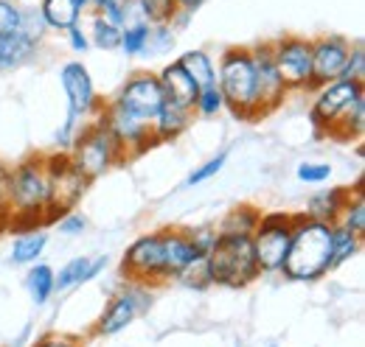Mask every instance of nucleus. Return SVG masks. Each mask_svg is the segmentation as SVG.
I'll return each instance as SVG.
<instances>
[{
    "label": "nucleus",
    "mask_w": 365,
    "mask_h": 347,
    "mask_svg": "<svg viewBox=\"0 0 365 347\" xmlns=\"http://www.w3.org/2000/svg\"><path fill=\"white\" fill-rule=\"evenodd\" d=\"M194 258H197V250L188 238V230L166 227V230L140 235L127 247L121 258V274L135 283L160 286V283L178 280V274Z\"/></svg>",
    "instance_id": "obj_1"
},
{
    "label": "nucleus",
    "mask_w": 365,
    "mask_h": 347,
    "mask_svg": "<svg viewBox=\"0 0 365 347\" xmlns=\"http://www.w3.org/2000/svg\"><path fill=\"white\" fill-rule=\"evenodd\" d=\"M331 272V224L295 213L281 274L292 283H315Z\"/></svg>",
    "instance_id": "obj_2"
},
{
    "label": "nucleus",
    "mask_w": 365,
    "mask_h": 347,
    "mask_svg": "<svg viewBox=\"0 0 365 347\" xmlns=\"http://www.w3.org/2000/svg\"><path fill=\"white\" fill-rule=\"evenodd\" d=\"M217 87L225 98V110L236 121H259L256 104V70L250 48H228L217 65Z\"/></svg>",
    "instance_id": "obj_3"
},
{
    "label": "nucleus",
    "mask_w": 365,
    "mask_h": 347,
    "mask_svg": "<svg viewBox=\"0 0 365 347\" xmlns=\"http://www.w3.org/2000/svg\"><path fill=\"white\" fill-rule=\"evenodd\" d=\"M208 274L211 286L245 289L259 277V266L253 258V244L247 235H217L208 250Z\"/></svg>",
    "instance_id": "obj_4"
},
{
    "label": "nucleus",
    "mask_w": 365,
    "mask_h": 347,
    "mask_svg": "<svg viewBox=\"0 0 365 347\" xmlns=\"http://www.w3.org/2000/svg\"><path fill=\"white\" fill-rule=\"evenodd\" d=\"M68 154H71V163L73 169L82 174L88 182L104 176L110 169H115L118 163H124V151L121 146L113 140V134L101 127L98 118H93L91 124H82L73 143L68 146Z\"/></svg>",
    "instance_id": "obj_5"
},
{
    "label": "nucleus",
    "mask_w": 365,
    "mask_h": 347,
    "mask_svg": "<svg viewBox=\"0 0 365 347\" xmlns=\"http://www.w3.org/2000/svg\"><path fill=\"white\" fill-rule=\"evenodd\" d=\"M59 85L65 90V98H68V121L59 132V146L68 151V146L73 143L79 127L96 118V112L101 110V101L96 95V85H93L91 73L82 62H65L62 70H59Z\"/></svg>",
    "instance_id": "obj_6"
},
{
    "label": "nucleus",
    "mask_w": 365,
    "mask_h": 347,
    "mask_svg": "<svg viewBox=\"0 0 365 347\" xmlns=\"http://www.w3.org/2000/svg\"><path fill=\"white\" fill-rule=\"evenodd\" d=\"M43 166L48 174V224H53L59 216L76 210L82 196L88 193V179L73 169L71 154L65 149L43 154Z\"/></svg>",
    "instance_id": "obj_7"
},
{
    "label": "nucleus",
    "mask_w": 365,
    "mask_h": 347,
    "mask_svg": "<svg viewBox=\"0 0 365 347\" xmlns=\"http://www.w3.org/2000/svg\"><path fill=\"white\" fill-rule=\"evenodd\" d=\"M9 213L43 216L48 221V174L40 157H29L9 169V191H6Z\"/></svg>",
    "instance_id": "obj_8"
},
{
    "label": "nucleus",
    "mask_w": 365,
    "mask_h": 347,
    "mask_svg": "<svg viewBox=\"0 0 365 347\" xmlns=\"http://www.w3.org/2000/svg\"><path fill=\"white\" fill-rule=\"evenodd\" d=\"M292 221H295V213H262L259 227L250 235L259 274L281 272V263L287 258V247H289V235H292Z\"/></svg>",
    "instance_id": "obj_9"
},
{
    "label": "nucleus",
    "mask_w": 365,
    "mask_h": 347,
    "mask_svg": "<svg viewBox=\"0 0 365 347\" xmlns=\"http://www.w3.org/2000/svg\"><path fill=\"white\" fill-rule=\"evenodd\" d=\"M270 50L287 92H312V40L287 34L270 43Z\"/></svg>",
    "instance_id": "obj_10"
},
{
    "label": "nucleus",
    "mask_w": 365,
    "mask_h": 347,
    "mask_svg": "<svg viewBox=\"0 0 365 347\" xmlns=\"http://www.w3.org/2000/svg\"><path fill=\"white\" fill-rule=\"evenodd\" d=\"M98 112H101V115H96V118L101 121L104 129L113 134V140L121 146V151H124L127 160L143 154V151H149V149L155 146L149 121H143V118L133 115L130 110H124L115 98L107 101V104H101Z\"/></svg>",
    "instance_id": "obj_11"
},
{
    "label": "nucleus",
    "mask_w": 365,
    "mask_h": 347,
    "mask_svg": "<svg viewBox=\"0 0 365 347\" xmlns=\"http://www.w3.org/2000/svg\"><path fill=\"white\" fill-rule=\"evenodd\" d=\"M315 104L309 110V124L315 134H329L334 129V124L343 118V112L360 98L365 95V85L363 82H351V79H337L331 85H323L315 90Z\"/></svg>",
    "instance_id": "obj_12"
},
{
    "label": "nucleus",
    "mask_w": 365,
    "mask_h": 347,
    "mask_svg": "<svg viewBox=\"0 0 365 347\" xmlns=\"http://www.w3.org/2000/svg\"><path fill=\"white\" fill-rule=\"evenodd\" d=\"M152 286L146 283H135V280H127V289L118 292L110 303L104 305L93 333L96 336H115L121 331H127L133 322L138 319L140 311H146L152 305Z\"/></svg>",
    "instance_id": "obj_13"
},
{
    "label": "nucleus",
    "mask_w": 365,
    "mask_h": 347,
    "mask_svg": "<svg viewBox=\"0 0 365 347\" xmlns=\"http://www.w3.org/2000/svg\"><path fill=\"white\" fill-rule=\"evenodd\" d=\"M115 101H118L124 110H130L133 115H138V118H143V121L152 124V118L158 115V110L163 107L166 98H163V90H160L158 76L149 73V70H140V73H133V76L121 85Z\"/></svg>",
    "instance_id": "obj_14"
},
{
    "label": "nucleus",
    "mask_w": 365,
    "mask_h": 347,
    "mask_svg": "<svg viewBox=\"0 0 365 347\" xmlns=\"http://www.w3.org/2000/svg\"><path fill=\"white\" fill-rule=\"evenodd\" d=\"M250 56H253V70H256V104H259L262 118H267L270 112H275L284 104L287 87H284L278 70H275L270 43H262L256 45V48H250Z\"/></svg>",
    "instance_id": "obj_15"
},
{
    "label": "nucleus",
    "mask_w": 365,
    "mask_h": 347,
    "mask_svg": "<svg viewBox=\"0 0 365 347\" xmlns=\"http://www.w3.org/2000/svg\"><path fill=\"white\" fill-rule=\"evenodd\" d=\"M351 43L346 37H320L312 40V92L323 85L343 79V65L349 59Z\"/></svg>",
    "instance_id": "obj_16"
},
{
    "label": "nucleus",
    "mask_w": 365,
    "mask_h": 347,
    "mask_svg": "<svg viewBox=\"0 0 365 347\" xmlns=\"http://www.w3.org/2000/svg\"><path fill=\"white\" fill-rule=\"evenodd\" d=\"M155 76H158V82H160V90H163V98H166V101H172V104H178V107H185V110L194 107V98H197L200 87L191 82V76L178 65V59L169 62L166 68H160Z\"/></svg>",
    "instance_id": "obj_17"
},
{
    "label": "nucleus",
    "mask_w": 365,
    "mask_h": 347,
    "mask_svg": "<svg viewBox=\"0 0 365 347\" xmlns=\"http://www.w3.org/2000/svg\"><path fill=\"white\" fill-rule=\"evenodd\" d=\"M194 121V110H185L178 107L172 101H163V107L158 110V115L152 118V137L155 143H169V140H178L180 134H185V129L191 127Z\"/></svg>",
    "instance_id": "obj_18"
},
{
    "label": "nucleus",
    "mask_w": 365,
    "mask_h": 347,
    "mask_svg": "<svg viewBox=\"0 0 365 347\" xmlns=\"http://www.w3.org/2000/svg\"><path fill=\"white\" fill-rule=\"evenodd\" d=\"M351 193H354V188H343V185L323 188L315 196H309L304 216L315 218V221H323V224H334L337 216H340V210L346 208V202L351 199Z\"/></svg>",
    "instance_id": "obj_19"
},
{
    "label": "nucleus",
    "mask_w": 365,
    "mask_h": 347,
    "mask_svg": "<svg viewBox=\"0 0 365 347\" xmlns=\"http://www.w3.org/2000/svg\"><path fill=\"white\" fill-rule=\"evenodd\" d=\"M82 11L85 9L79 0H43L40 3V14H43L48 28H53V31H68L71 26H76Z\"/></svg>",
    "instance_id": "obj_20"
},
{
    "label": "nucleus",
    "mask_w": 365,
    "mask_h": 347,
    "mask_svg": "<svg viewBox=\"0 0 365 347\" xmlns=\"http://www.w3.org/2000/svg\"><path fill=\"white\" fill-rule=\"evenodd\" d=\"M40 43H34L31 37H26L23 31H14L9 37L0 40V62H3V73L6 70H14L20 65H26L34 53H37Z\"/></svg>",
    "instance_id": "obj_21"
},
{
    "label": "nucleus",
    "mask_w": 365,
    "mask_h": 347,
    "mask_svg": "<svg viewBox=\"0 0 365 347\" xmlns=\"http://www.w3.org/2000/svg\"><path fill=\"white\" fill-rule=\"evenodd\" d=\"M178 65L191 76V82H194L197 87L217 85V65H214V59H211L202 48H194V50L180 53Z\"/></svg>",
    "instance_id": "obj_22"
},
{
    "label": "nucleus",
    "mask_w": 365,
    "mask_h": 347,
    "mask_svg": "<svg viewBox=\"0 0 365 347\" xmlns=\"http://www.w3.org/2000/svg\"><path fill=\"white\" fill-rule=\"evenodd\" d=\"M259 221H262V210L259 208H253V205H236L220 221L217 233L220 235H247L250 238L253 230L259 227Z\"/></svg>",
    "instance_id": "obj_23"
},
{
    "label": "nucleus",
    "mask_w": 365,
    "mask_h": 347,
    "mask_svg": "<svg viewBox=\"0 0 365 347\" xmlns=\"http://www.w3.org/2000/svg\"><path fill=\"white\" fill-rule=\"evenodd\" d=\"M48 247V233L46 230H31V233H23L14 238L11 244V252H9V260L17 263V266H31L37 263V258L46 252Z\"/></svg>",
    "instance_id": "obj_24"
},
{
    "label": "nucleus",
    "mask_w": 365,
    "mask_h": 347,
    "mask_svg": "<svg viewBox=\"0 0 365 347\" xmlns=\"http://www.w3.org/2000/svg\"><path fill=\"white\" fill-rule=\"evenodd\" d=\"M53 277H56V272L48 263H31V269L26 274V289H29L34 305H46L56 294L53 292Z\"/></svg>",
    "instance_id": "obj_25"
},
{
    "label": "nucleus",
    "mask_w": 365,
    "mask_h": 347,
    "mask_svg": "<svg viewBox=\"0 0 365 347\" xmlns=\"http://www.w3.org/2000/svg\"><path fill=\"white\" fill-rule=\"evenodd\" d=\"M363 132H365V95H360L343 112V118L334 124V129L329 132V137H334V140H354V137H363Z\"/></svg>",
    "instance_id": "obj_26"
},
{
    "label": "nucleus",
    "mask_w": 365,
    "mask_h": 347,
    "mask_svg": "<svg viewBox=\"0 0 365 347\" xmlns=\"http://www.w3.org/2000/svg\"><path fill=\"white\" fill-rule=\"evenodd\" d=\"M363 250V238L343 230L340 224H331V269L343 266L346 260H351Z\"/></svg>",
    "instance_id": "obj_27"
},
{
    "label": "nucleus",
    "mask_w": 365,
    "mask_h": 347,
    "mask_svg": "<svg viewBox=\"0 0 365 347\" xmlns=\"http://www.w3.org/2000/svg\"><path fill=\"white\" fill-rule=\"evenodd\" d=\"M363 185L357 182L354 185V193H351V199L346 202V208L340 210V216L334 224H340L343 230H349V233H354V235H365V199H363Z\"/></svg>",
    "instance_id": "obj_28"
},
{
    "label": "nucleus",
    "mask_w": 365,
    "mask_h": 347,
    "mask_svg": "<svg viewBox=\"0 0 365 347\" xmlns=\"http://www.w3.org/2000/svg\"><path fill=\"white\" fill-rule=\"evenodd\" d=\"M140 20L149 26H172V20L178 17V3L175 0H135Z\"/></svg>",
    "instance_id": "obj_29"
},
{
    "label": "nucleus",
    "mask_w": 365,
    "mask_h": 347,
    "mask_svg": "<svg viewBox=\"0 0 365 347\" xmlns=\"http://www.w3.org/2000/svg\"><path fill=\"white\" fill-rule=\"evenodd\" d=\"M149 34H152V26L138 20L121 28V43L118 50H124L127 56H146V45H149Z\"/></svg>",
    "instance_id": "obj_30"
},
{
    "label": "nucleus",
    "mask_w": 365,
    "mask_h": 347,
    "mask_svg": "<svg viewBox=\"0 0 365 347\" xmlns=\"http://www.w3.org/2000/svg\"><path fill=\"white\" fill-rule=\"evenodd\" d=\"M88 40H91V48H98V50H115L118 43H121V28L113 26L110 20L93 14L91 28H88Z\"/></svg>",
    "instance_id": "obj_31"
},
{
    "label": "nucleus",
    "mask_w": 365,
    "mask_h": 347,
    "mask_svg": "<svg viewBox=\"0 0 365 347\" xmlns=\"http://www.w3.org/2000/svg\"><path fill=\"white\" fill-rule=\"evenodd\" d=\"M88 266H91V258H88V255H79V258L68 260V263L56 272V277H53V292H68V289H73V286H82Z\"/></svg>",
    "instance_id": "obj_32"
},
{
    "label": "nucleus",
    "mask_w": 365,
    "mask_h": 347,
    "mask_svg": "<svg viewBox=\"0 0 365 347\" xmlns=\"http://www.w3.org/2000/svg\"><path fill=\"white\" fill-rule=\"evenodd\" d=\"M200 118H217L222 110H225V98L220 92L217 85H208V87H200L197 98H194V107H191Z\"/></svg>",
    "instance_id": "obj_33"
},
{
    "label": "nucleus",
    "mask_w": 365,
    "mask_h": 347,
    "mask_svg": "<svg viewBox=\"0 0 365 347\" xmlns=\"http://www.w3.org/2000/svg\"><path fill=\"white\" fill-rule=\"evenodd\" d=\"M178 280H180L185 289H194V292L211 289V274H208V260H205V255H197V258L191 260L180 274H178Z\"/></svg>",
    "instance_id": "obj_34"
},
{
    "label": "nucleus",
    "mask_w": 365,
    "mask_h": 347,
    "mask_svg": "<svg viewBox=\"0 0 365 347\" xmlns=\"http://www.w3.org/2000/svg\"><path fill=\"white\" fill-rule=\"evenodd\" d=\"M225 163H228V151H220L217 157H211V160H205L200 169H194V171L185 176V188H194V185H202V182H208V179H214L217 174L225 169Z\"/></svg>",
    "instance_id": "obj_35"
},
{
    "label": "nucleus",
    "mask_w": 365,
    "mask_h": 347,
    "mask_svg": "<svg viewBox=\"0 0 365 347\" xmlns=\"http://www.w3.org/2000/svg\"><path fill=\"white\" fill-rule=\"evenodd\" d=\"M343 79L351 82H365V45L354 43L349 48V59L343 65Z\"/></svg>",
    "instance_id": "obj_36"
},
{
    "label": "nucleus",
    "mask_w": 365,
    "mask_h": 347,
    "mask_svg": "<svg viewBox=\"0 0 365 347\" xmlns=\"http://www.w3.org/2000/svg\"><path fill=\"white\" fill-rule=\"evenodd\" d=\"M20 31H23L26 37H31L34 43H43L48 26H46V20H43V14H40V9H23V17H20Z\"/></svg>",
    "instance_id": "obj_37"
},
{
    "label": "nucleus",
    "mask_w": 365,
    "mask_h": 347,
    "mask_svg": "<svg viewBox=\"0 0 365 347\" xmlns=\"http://www.w3.org/2000/svg\"><path fill=\"white\" fill-rule=\"evenodd\" d=\"M20 17L23 9L11 0H0V37H9L14 31H20Z\"/></svg>",
    "instance_id": "obj_38"
},
{
    "label": "nucleus",
    "mask_w": 365,
    "mask_h": 347,
    "mask_svg": "<svg viewBox=\"0 0 365 347\" xmlns=\"http://www.w3.org/2000/svg\"><path fill=\"white\" fill-rule=\"evenodd\" d=\"M295 176L301 182H326L331 176V166L329 163H315V160H307L295 169Z\"/></svg>",
    "instance_id": "obj_39"
},
{
    "label": "nucleus",
    "mask_w": 365,
    "mask_h": 347,
    "mask_svg": "<svg viewBox=\"0 0 365 347\" xmlns=\"http://www.w3.org/2000/svg\"><path fill=\"white\" fill-rule=\"evenodd\" d=\"M172 45H175V31H172V26H152L146 53H163V50H169Z\"/></svg>",
    "instance_id": "obj_40"
},
{
    "label": "nucleus",
    "mask_w": 365,
    "mask_h": 347,
    "mask_svg": "<svg viewBox=\"0 0 365 347\" xmlns=\"http://www.w3.org/2000/svg\"><path fill=\"white\" fill-rule=\"evenodd\" d=\"M217 227H194V230H188V238H191V244H194V250H197V255H208V250L214 247V241H217Z\"/></svg>",
    "instance_id": "obj_41"
},
{
    "label": "nucleus",
    "mask_w": 365,
    "mask_h": 347,
    "mask_svg": "<svg viewBox=\"0 0 365 347\" xmlns=\"http://www.w3.org/2000/svg\"><path fill=\"white\" fill-rule=\"evenodd\" d=\"M53 224H56V230H59L62 235H82V233L88 230V218L82 216V213H76V210L59 216Z\"/></svg>",
    "instance_id": "obj_42"
},
{
    "label": "nucleus",
    "mask_w": 365,
    "mask_h": 347,
    "mask_svg": "<svg viewBox=\"0 0 365 347\" xmlns=\"http://www.w3.org/2000/svg\"><path fill=\"white\" fill-rule=\"evenodd\" d=\"M65 34H68V48H71V50H76V53H88V50H91L88 31H85L79 23H76V26H71Z\"/></svg>",
    "instance_id": "obj_43"
},
{
    "label": "nucleus",
    "mask_w": 365,
    "mask_h": 347,
    "mask_svg": "<svg viewBox=\"0 0 365 347\" xmlns=\"http://www.w3.org/2000/svg\"><path fill=\"white\" fill-rule=\"evenodd\" d=\"M31 347H82L73 336H56V333H48L43 339H37Z\"/></svg>",
    "instance_id": "obj_44"
},
{
    "label": "nucleus",
    "mask_w": 365,
    "mask_h": 347,
    "mask_svg": "<svg viewBox=\"0 0 365 347\" xmlns=\"http://www.w3.org/2000/svg\"><path fill=\"white\" fill-rule=\"evenodd\" d=\"M6 191H9V169L0 163V210L9 213V208H6Z\"/></svg>",
    "instance_id": "obj_45"
},
{
    "label": "nucleus",
    "mask_w": 365,
    "mask_h": 347,
    "mask_svg": "<svg viewBox=\"0 0 365 347\" xmlns=\"http://www.w3.org/2000/svg\"><path fill=\"white\" fill-rule=\"evenodd\" d=\"M175 3H178V9H180V11H185V14H194V11H197V9H200L205 0H175Z\"/></svg>",
    "instance_id": "obj_46"
},
{
    "label": "nucleus",
    "mask_w": 365,
    "mask_h": 347,
    "mask_svg": "<svg viewBox=\"0 0 365 347\" xmlns=\"http://www.w3.org/2000/svg\"><path fill=\"white\" fill-rule=\"evenodd\" d=\"M6 216H9V213H6V210H0V233L6 230Z\"/></svg>",
    "instance_id": "obj_47"
},
{
    "label": "nucleus",
    "mask_w": 365,
    "mask_h": 347,
    "mask_svg": "<svg viewBox=\"0 0 365 347\" xmlns=\"http://www.w3.org/2000/svg\"><path fill=\"white\" fill-rule=\"evenodd\" d=\"M79 3H82V9H88V6H91L93 0H79Z\"/></svg>",
    "instance_id": "obj_48"
},
{
    "label": "nucleus",
    "mask_w": 365,
    "mask_h": 347,
    "mask_svg": "<svg viewBox=\"0 0 365 347\" xmlns=\"http://www.w3.org/2000/svg\"><path fill=\"white\" fill-rule=\"evenodd\" d=\"M0 40H3V37H0ZM0 73H3V62H0Z\"/></svg>",
    "instance_id": "obj_49"
}]
</instances>
